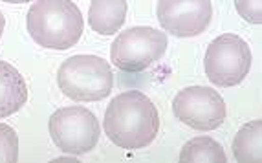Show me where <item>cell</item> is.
I'll use <instances>...</instances> for the list:
<instances>
[{"label":"cell","instance_id":"cell-1","mask_svg":"<svg viewBox=\"0 0 262 163\" xmlns=\"http://www.w3.org/2000/svg\"><path fill=\"white\" fill-rule=\"evenodd\" d=\"M103 127L114 145L125 150H140L156 139L160 114L143 92L127 90L114 97L106 106Z\"/></svg>","mask_w":262,"mask_h":163},{"label":"cell","instance_id":"cell-2","mask_svg":"<svg viewBox=\"0 0 262 163\" xmlns=\"http://www.w3.org/2000/svg\"><path fill=\"white\" fill-rule=\"evenodd\" d=\"M26 24L31 39L48 50H68L83 35V15L72 0H37Z\"/></svg>","mask_w":262,"mask_h":163},{"label":"cell","instance_id":"cell-3","mask_svg":"<svg viewBox=\"0 0 262 163\" xmlns=\"http://www.w3.org/2000/svg\"><path fill=\"white\" fill-rule=\"evenodd\" d=\"M57 84L74 101H101L112 92L114 74L108 62L97 55H74L61 64Z\"/></svg>","mask_w":262,"mask_h":163},{"label":"cell","instance_id":"cell-4","mask_svg":"<svg viewBox=\"0 0 262 163\" xmlns=\"http://www.w3.org/2000/svg\"><path fill=\"white\" fill-rule=\"evenodd\" d=\"M167 50V35L149 26H134L121 31L112 46L110 59L114 66L123 72H143L163 57Z\"/></svg>","mask_w":262,"mask_h":163},{"label":"cell","instance_id":"cell-5","mask_svg":"<svg viewBox=\"0 0 262 163\" xmlns=\"http://www.w3.org/2000/svg\"><path fill=\"white\" fill-rule=\"evenodd\" d=\"M251 61L253 57L248 42L235 33H224L207 46L204 68L213 84L231 88L248 77Z\"/></svg>","mask_w":262,"mask_h":163},{"label":"cell","instance_id":"cell-6","mask_svg":"<svg viewBox=\"0 0 262 163\" xmlns=\"http://www.w3.org/2000/svg\"><path fill=\"white\" fill-rule=\"evenodd\" d=\"M50 136L66 154H86L97 145L101 127L84 106H64L50 118Z\"/></svg>","mask_w":262,"mask_h":163},{"label":"cell","instance_id":"cell-7","mask_svg":"<svg viewBox=\"0 0 262 163\" xmlns=\"http://www.w3.org/2000/svg\"><path fill=\"white\" fill-rule=\"evenodd\" d=\"M176 118L194 130H214L226 119V103L216 90L207 86H189L172 99Z\"/></svg>","mask_w":262,"mask_h":163},{"label":"cell","instance_id":"cell-8","mask_svg":"<svg viewBox=\"0 0 262 163\" xmlns=\"http://www.w3.org/2000/svg\"><path fill=\"white\" fill-rule=\"evenodd\" d=\"M163 31L176 37H196L207 30L213 17L211 0H160L156 8Z\"/></svg>","mask_w":262,"mask_h":163},{"label":"cell","instance_id":"cell-9","mask_svg":"<svg viewBox=\"0 0 262 163\" xmlns=\"http://www.w3.org/2000/svg\"><path fill=\"white\" fill-rule=\"evenodd\" d=\"M28 86L20 72L6 61H0V119L15 114L26 105Z\"/></svg>","mask_w":262,"mask_h":163},{"label":"cell","instance_id":"cell-10","mask_svg":"<svg viewBox=\"0 0 262 163\" xmlns=\"http://www.w3.org/2000/svg\"><path fill=\"white\" fill-rule=\"evenodd\" d=\"M127 17V0H92L88 24L99 35H114L121 30Z\"/></svg>","mask_w":262,"mask_h":163},{"label":"cell","instance_id":"cell-11","mask_svg":"<svg viewBox=\"0 0 262 163\" xmlns=\"http://www.w3.org/2000/svg\"><path fill=\"white\" fill-rule=\"evenodd\" d=\"M180 161H209L226 163L227 156L222 145L209 136H196L189 139L180 152Z\"/></svg>","mask_w":262,"mask_h":163},{"label":"cell","instance_id":"cell-12","mask_svg":"<svg viewBox=\"0 0 262 163\" xmlns=\"http://www.w3.org/2000/svg\"><path fill=\"white\" fill-rule=\"evenodd\" d=\"M262 121H249L236 132L233 141V154L238 161H258L260 159Z\"/></svg>","mask_w":262,"mask_h":163},{"label":"cell","instance_id":"cell-13","mask_svg":"<svg viewBox=\"0 0 262 163\" xmlns=\"http://www.w3.org/2000/svg\"><path fill=\"white\" fill-rule=\"evenodd\" d=\"M18 159V137L13 128L0 123V161H17Z\"/></svg>","mask_w":262,"mask_h":163},{"label":"cell","instance_id":"cell-14","mask_svg":"<svg viewBox=\"0 0 262 163\" xmlns=\"http://www.w3.org/2000/svg\"><path fill=\"white\" fill-rule=\"evenodd\" d=\"M236 13L244 18L246 22L260 24L262 22V9L260 0H235Z\"/></svg>","mask_w":262,"mask_h":163},{"label":"cell","instance_id":"cell-15","mask_svg":"<svg viewBox=\"0 0 262 163\" xmlns=\"http://www.w3.org/2000/svg\"><path fill=\"white\" fill-rule=\"evenodd\" d=\"M4 28H6V18L0 11V39H2V33H4Z\"/></svg>","mask_w":262,"mask_h":163},{"label":"cell","instance_id":"cell-16","mask_svg":"<svg viewBox=\"0 0 262 163\" xmlns=\"http://www.w3.org/2000/svg\"><path fill=\"white\" fill-rule=\"evenodd\" d=\"M2 2H8V4H26V2H31V0H2Z\"/></svg>","mask_w":262,"mask_h":163}]
</instances>
